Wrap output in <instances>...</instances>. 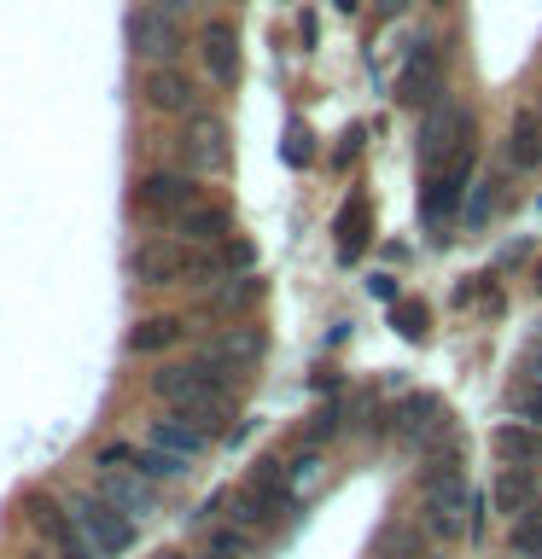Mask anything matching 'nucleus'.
<instances>
[{"label": "nucleus", "instance_id": "nucleus-1", "mask_svg": "<svg viewBox=\"0 0 542 559\" xmlns=\"http://www.w3.org/2000/svg\"><path fill=\"white\" fill-rule=\"evenodd\" d=\"M234 367L222 361H187V367H164V373H152V396L175 402L181 414H204V408H227V391H234Z\"/></svg>", "mask_w": 542, "mask_h": 559}, {"label": "nucleus", "instance_id": "nucleus-2", "mask_svg": "<svg viewBox=\"0 0 542 559\" xmlns=\"http://www.w3.org/2000/svg\"><path fill=\"white\" fill-rule=\"evenodd\" d=\"M472 175H479V140H461V146L444 157V169L426 175V192H420V222H426L432 234L444 222H455V210H461ZM437 239H444V234H437Z\"/></svg>", "mask_w": 542, "mask_h": 559}, {"label": "nucleus", "instance_id": "nucleus-3", "mask_svg": "<svg viewBox=\"0 0 542 559\" xmlns=\"http://www.w3.org/2000/svg\"><path fill=\"white\" fill-rule=\"evenodd\" d=\"M70 519H76L82 542H87V548H94L99 559H117V554H129V548H134V519L122 513V507H111L105 496L70 501Z\"/></svg>", "mask_w": 542, "mask_h": 559}, {"label": "nucleus", "instance_id": "nucleus-4", "mask_svg": "<svg viewBox=\"0 0 542 559\" xmlns=\"http://www.w3.org/2000/svg\"><path fill=\"white\" fill-rule=\"evenodd\" d=\"M129 47H134V59H146V64H169L175 52H181V24L157 7H140V12H129Z\"/></svg>", "mask_w": 542, "mask_h": 559}, {"label": "nucleus", "instance_id": "nucleus-5", "mask_svg": "<svg viewBox=\"0 0 542 559\" xmlns=\"http://www.w3.org/2000/svg\"><path fill=\"white\" fill-rule=\"evenodd\" d=\"M181 157H187V169H199V175H222L227 169V129H222V117L192 111L187 134H181Z\"/></svg>", "mask_w": 542, "mask_h": 559}, {"label": "nucleus", "instance_id": "nucleus-6", "mask_svg": "<svg viewBox=\"0 0 542 559\" xmlns=\"http://www.w3.org/2000/svg\"><path fill=\"white\" fill-rule=\"evenodd\" d=\"M437 94H444V59H437L432 41H414V52L397 70V99L402 105H426Z\"/></svg>", "mask_w": 542, "mask_h": 559}, {"label": "nucleus", "instance_id": "nucleus-7", "mask_svg": "<svg viewBox=\"0 0 542 559\" xmlns=\"http://www.w3.org/2000/svg\"><path fill=\"white\" fill-rule=\"evenodd\" d=\"M181 269H187L181 239H146V245H134V257H129V274L140 286H181Z\"/></svg>", "mask_w": 542, "mask_h": 559}, {"label": "nucleus", "instance_id": "nucleus-8", "mask_svg": "<svg viewBox=\"0 0 542 559\" xmlns=\"http://www.w3.org/2000/svg\"><path fill=\"white\" fill-rule=\"evenodd\" d=\"M199 59L210 70V82H222V87L239 82V29L227 24V17H210L199 29Z\"/></svg>", "mask_w": 542, "mask_h": 559}, {"label": "nucleus", "instance_id": "nucleus-9", "mask_svg": "<svg viewBox=\"0 0 542 559\" xmlns=\"http://www.w3.org/2000/svg\"><path fill=\"white\" fill-rule=\"evenodd\" d=\"M140 94H146V105L164 117H192V105H199V87H192L175 64H152L146 82H140Z\"/></svg>", "mask_w": 542, "mask_h": 559}, {"label": "nucleus", "instance_id": "nucleus-10", "mask_svg": "<svg viewBox=\"0 0 542 559\" xmlns=\"http://www.w3.org/2000/svg\"><path fill=\"white\" fill-rule=\"evenodd\" d=\"M134 204L140 210H157V216H181V210H192L199 204V187L187 181V175H169V169H157V175H146L140 181V192H134Z\"/></svg>", "mask_w": 542, "mask_h": 559}, {"label": "nucleus", "instance_id": "nucleus-11", "mask_svg": "<svg viewBox=\"0 0 542 559\" xmlns=\"http://www.w3.org/2000/svg\"><path fill=\"white\" fill-rule=\"evenodd\" d=\"M175 234H181V245H227L234 239V216H227L222 204H192V210H181L175 216Z\"/></svg>", "mask_w": 542, "mask_h": 559}, {"label": "nucleus", "instance_id": "nucleus-12", "mask_svg": "<svg viewBox=\"0 0 542 559\" xmlns=\"http://www.w3.org/2000/svg\"><path fill=\"white\" fill-rule=\"evenodd\" d=\"M537 496H542L537 466H502L496 484H490V507L496 513H525V507H537Z\"/></svg>", "mask_w": 542, "mask_h": 559}, {"label": "nucleus", "instance_id": "nucleus-13", "mask_svg": "<svg viewBox=\"0 0 542 559\" xmlns=\"http://www.w3.org/2000/svg\"><path fill=\"white\" fill-rule=\"evenodd\" d=\"M490 449H496V461H507V466H537L542 461V431L531 419H507V426L490 431Z\"/></svg>", "mask_w": 542, "mask_h": 559}, {"label": "nucleus", "instance_id": "nucleus-14", "mask_svg": "<svg viewBox=\"0 0 542 559\" xmlns=\"http://www.w3.org/2000/svg\"><path fill=\"white\" fill-rule=\"evenodd\" d=\"M146 443H157V449H169V454H181V461H192V454L210 449V431L192 426L187 414H164V419H152V437H146Z\"/></svg>", "mask_w": 542, "mask_h": 559}, {"label": "nucleus", "instance_id": "nucleus-15", "mask_svg": "<svg viewBox=\"0 0 542 559\" xmlns=\"http://www.w3.org/2000/svg\"><path fill=\"white\" fill-rule=\"evenodd\" d=\"M262 344H269V338H262L257 326H227V332H216V338L204 344V356H210V361H222V367H234V373H239V367H251V361L262 356Z\"/></svg>", "mask_w": 542, "mask_h": 559}, {"label": "nucleus", "instance_id": "nucleus-16", "mask_svg": "<svg viewBox=\"0 0 542 559\" xmlns=\"http://www.w3.org/2000/svg\"><path fill=\"white\" fill-rule=\"evenodd\" d=\"M181 338H187L181 314H146V321L129 332V349H134V356H164V349H175Z\"/></svg>", "mask_w": 542, "mask_h": 559}, {"label": "nucleus", "instance_id": "nucleus-17", "mask_svg": "<svg viewBox=\"0 0 542 559\" xmlns=\"http://www.w3.org/2000/svg\"><path fill=\"white\" fill-rule=\"evenodd\" d=\"M444 419H449V408H444V402H437L432 391H414V396L397 408V431L409 437V443H420V437H432L437 426H444Z\"/></svg>", "mask_w": 542, "mask_h": 559}, {"label": "nucleus", "instance_id": "nucleus-18", "mask_svg": "<svg viewBox=\"0 0 542 559\" xmlns=\"http://www.w3.org/2000/svg\"><path fill=\"white\" fill-rule=\"evenodd\" d=\"M367 234H374V204H367V192H356V199L339 210V257L356 262L367 251Z\"/></svg>", "mask_w": 542, "mask_h": 559}, {"label": "nucleus", "instance_id": "nucleus-19", "mask_svg": "<svg viewBox=\"0 0 542 559\" xmlns=\"http://www.w3.org/2000/svg\"><path fill=\"white\" fill-rule=\"evenodd\" d=\"M507 157H514L519 169H542V117L519 111L514 129H507Z\"/></svg>", "mask_w": 542, "mask_h": 559}, {"label": "nucleus", "instance_id": "nucleus-20", "mask_svg": "<svg viewBox=\"0 0 542 559\" xmlns=\"http://www.w3.org/2000/svg\"><path fill=\"white\" fill-rule=\"evenodd\" d=\"M111 507H122L129 519H146L152 513V489L140 484V478H122V472H105V489H99Z\"/></svg>", "mask_w": 542, "mask_h": 559}, {"label": "nucleus", "instance_id": "nucleus-21", "mask_svg": "<svg viewBox=\"0 0 542 559\" xmlns=\"http://www.w3.org/2000/svg\"><path fill=\"white\" fill-rule=\"evenodd\" d=\"M134 466H140V478H181V472H187L181 454H169V449H157V443L134 449Z\"/></svg>", "mask_w": 542, "mask_h": 559}, {"label": "nucleus", "instance_id": "nucleus-22", "mask_svg": "<svg viewBox=\"0 0 542 559\" xmlns=\"http://www.w3.org/2000/svg\"><path fill=\"white\" fill-rule=\"evenodd\" d=\"M391 326L402 332V338H426V326H432V309L426 304H414V297H402V304H391Z\"/></svg>", "mask_w": 542, "mask_h": 559}, {"label": "nucleus", "instance_id": "nucleus-23", "mask_svg": "<svg viewBox=\"0 0 542 559\" xmlns=\"http://www.w3.org/2000/svg\"><path fill=\"white\" fill-rule=\"evenodd\" d=\"M514 554H519V559H542V519L514 524Z\"/></svg>", "mask_w": 542, "mask_h": 559}, {"label": "nucleus", "instance_id": "nucleus-24", "mask_svg": "<svg viewBox=\"0 0 542 559\" xmlns=\"http://www.w3.org/2000/svg\"><path fill=\"white\" fill-rule=\"evenodd\" d=\"M257 297H262V280H239V286L216 292V309H245V304H257Z\"/></svg>", "mask_w": 542, "mask_h": 559}, {"label": "nucleus", "instance_id": "nucleus-25", "mask_svg": "<svg viewBox=\"0 0 542 559\" xmlns=\"http://www.w3.org/2000/svg\"><path fill=\"white\" fill-rule=\"evenodd\" d=\"M204 559H245V536L239 531H216L210 548H204Z\"/></svg>", "mask_w": 542, "mask_h": 559}, {"label": "nucleus", "instance_id": "nucleus-26", "mask_svg": "<svg viewBox=\"0 0 542 559\" xmlns=\"http://www.w3.org/2000/svg\"><path fill=\"white\" fill-rule=\"evenodd\" d=\"M514 408H519V414H525V419H531V426L542 431V384H537V379H531V384H519Z\"/></svg>", "mask_w": 542, "mask_h": 559}, {"label": "nucleus", "instance_id": "nucleus-27", "mask_svg": "<svg viewBox=\"0 0 542 559\" xmlns=\"http://www.w3.org/2000/svg\"><path fill=\"white\" fill-rule=\"evenodd\" d=\"M222 269H257V251L245 239H227L222 245Z\"/></svg>", "mask_w": 542, "mask_h": 559}, {"label": "nucleus", "instance_id": "nucleus-28", "mask_svg": "<svg viewBox=\"0 0 542 559\" xmlns=\"http://www.w3.org/2000/svg\"><path fill=\"white\" fill-rule=\"evenodd\" d=\"M286 164H309V129H286Z\"/></svg>", "mask_w": 542, "mask_h": 559}, {"label": "nucleus", "instance_id": "nucleus-29", "mask_svg": "<svg viewBox=\"0 0 542 559\" xmlns=\"http://www.w3.org/2000/svg\"><path fill=\"white\" fill-rule=\"evenodd\" d=\"M332 431H339V408H321V414L309 419V443H327Z\"/></svg>", "mask_w": 542, "mask_h": 559}, {"label": "nucleus", "instance_id": "nucleus-30", "mask_svg": "<svg viewBox=\"0 0 542 559\" xmlns=\"http://www.w3.org/2000/svg\"><path fill=\"white\" fill-rule=\"evenodd\" d=\"M490 204H496V192H490V181H484V187H479V199H472V210H467V222L479 227V222L490 216Z\"/></svg>", "mask_w": 542, "mask_h": 559}, {"label": "nucleus", "instance_id": "nucleus-31", "mask_svg": "<svg viewBox=\"0 0 542 559\" xmlns=\"http://www.w3.org/2000/svg\"><path fill=\"white\" fill-rule=\"evenodd\" d=\"M367 292H374V297H385V304H391V297H397V280H391V274H367Z\"/></svg>", "mask_w": 542, "mask_h": 559}, {"label": "nucleus", "instance_id": "nucleus-32", "mask_svg": "<svg viewBox=\"0 0 542 559\" xmlns=\"http://www.w3.org/2000/svg\"><path fill=\"white\" fill-rule=\"evenodd\" d=\"M122 461H134V449H122V443H111V449L99 454V466H105V472H117Z\"/></svg>", "mask_w": 542, "mask_h": 559}, {"label": "nucleus", "instance_id": "nucleus-33", "mask_svg": "<svg viewBox=\"0 0 542 559\" xmlns=\"http://www.w3.org/2000/svg\"><path fill=\"white\" fill-rule=\"evenodd\" d=\"M315 466H321V461H315V454H304V461L292 466V484H309V478H315Z\"/></svg>", "mask_w": 542, "mask_h": 559}, {"label": "nucleus", "instance_id": "nucleus-34", "mask_svg": "<svg viewBox=\"0 0 542 559\" xmlns=\"http://www.w3.org/2000/svg\"><path fill=\"white\" fill-rule=\"evenodd\" d=\"M525 367H531V379H537V384H542V344H537V349H531V356H525Z\"/></svg>", "mask_w": 542, "mask_h": 559}, {"label": "nucleus", "instance_id": "nucleus-35", "mask_svg": "<svg viewBox=\"0 0 542 559\" xmlns=\"http://www.w3.org/2000/svg\"><path fill=\"white\" fill-rule=\"evenodd\" d=\"M157 559H187V554H175V548H164V554H157Z\"/></svg>", "mask_w": 542, "mask_h": 559}, {"label": "nucleus", "instance_id": "nucleus-36", "mask_svg": "<svg viewBox=\"0 0 542 559\" xmlns=\"http://www.w3.org/2000/svg\"><path fill=\"white\" fill-rule=\"evenodd\" d=\"M30 559H70V554H30Z\"/></svg>", "mask_w": 542, "mask_h": 559}, {"label": "nucleus", "instance_id": "nucleus-37", "mask_svg": "<svg viewBox=\"0 0 542 559\" xmlns=\"http://www.w3.org/2000/svg\"><path fill=\"white\" fill-rule=\"evenodd\" d=\"M437 7H444V0H437Z\"/></svg>", "mask_w": 542, "mask_h": 559}]
</instances>
